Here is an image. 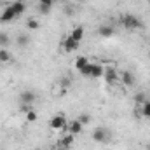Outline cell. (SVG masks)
Returning a JSON list of instances; mask_svg holds the SVG:
<instances>
[{"label":"cell","mask_w":150,"mask_h":150,"mask_svg":"<svg viewBox=\"0 0 150 150\" xmlns=\"http://www.w3.org/2000/svg\"><path fill=\"white\" fill-rule=\"evenodd\" d=\"M120 23H122V26H124L126 30H131V32L143 28L142 19H140L138 16H133V14H124V16L120 18Z\"/></svg>","instance_id":"cell-1"},{"label":"cell","mask_w":150,"mask_h":150,"mask_svg":"<svg viewBox=\"0 0 150 150\" xmlns=\"http://www.w3.org/2000/svg\"><path fill=\"white\" fill-rule=\"evenodd\" d=\"M103 79H105V82H107L108 86H115V84L119 82L120 75H119V72H117L115 67H107V68L103 70Z\"/></svg>","instance_id":"cell-2"},{"label":"cell","mask_w":150,"mask_h":150,"mask_svg":"<svg viewBox=\"0 0 150 150\" xmlns=\"http://www.w3.org/2000/svg\"><path fill=\"white\" fill-rule=\"evenodd\" d=\"M93 140L98 143H108L110 142V131L107 127H96L93 131Z\"/></svg>","instance_id":"cell-3"},{"label":"cell","mask_w":150,"mask_h":150,"mask_svg":"<svg viewBox=\"0 0 150 150\" xmlns=\"http://www.w3.org/2000/svg\"><path fill=\"white\" fill-rule=\"evenodd\" d=\"M49 126H51L52 129H56V131H63V129L67 127V117H65L63 113H58V115H54V117L51 119Z\"/></svg>","instance_id":"cell-4"},{"label":"cell","mask_w":150,"mask_h":150,"mask_svg":"<svg viewBox=\"0 0 150 150\" xmlns=\"http://www.w3.org/2000/svg\"><path fill=\"white\" fill-rule=\"evenodd\" d=\"M82 129H84V124H82L79 119H75V120H72V122L63 129V131H65V133H70V134H74V136H75V134H80V133H82Z\"/></svg>","instance_id":"cell-5"},{"label":"cell","mask_w":150,"mask_h":150,"mask_svg":"<svg viewBox=\"0 0 150 150\" xmlns=\"http://www.w3.org/2000/svg\"><path fill=\"white\" fill-rule=\"evenodd\" d=\"M16 18H18V16H16L12 5H7V7L4 9V12L0 14V23H12Z\"/></svg>","instance_id":"cell-6"},{"label":"cell","mask_w":150,"mask_h":150,"mask_svg":"<svg viewBox=\"0 0 150 150\" xmlns=\"http://www.w3.org/2000/svg\"><path fill=\"white\" fill-rule=\"evenodd\" d=\"M79 44H80V42L74 40L72 37H67L63 42H61V47L65 49V52H74V51L79 49Z\"/></svg>","instance_id":"cell-7"},{"label":"cell","mask_w":150,"mask_h":150,"mask_svg":"<svg viewBox=\"0 0 150 150\" xmlns=\"http://www.w3.org/2000/svg\"><path fill=\"white\" fill-rule=\"evenodd\" d=\"M19 100H21L23 105H32V103L37 100V94H35L33 91H23V93L19 94Z\"/></svg>","instance_id":"cell-8"},{"label":"cell","mask_w":150,"mask_h":150,"mask_svg":"<svg viewBox=\"0 0 150 150\" xmlns=\"http://www.w3.org/2000/svg\"><path fill=\"white\" fill-rule=\"evenodd\" d=\"M52 2L54 0H38V12L42 16H47L52 11Z\"/></svg>","instance_id":"cell-9"},{"label":"cell","mask_w":150,"mask_h":150,"mask_svg":"<svg viewBox=\"0 0 150 150\" xmlns=\"http://www.w3.org/2000/svg\"><path fill=\"white\" fill-rule=\"evenodd\" d=\"M72 143H74V134H70V133H67L65 136H61L58 140V147H63V149H70Z\"/></svg>","instance_id":"cell-10"},{"label":"cell","mask_w":150,"mask_h":150,"mask_svg":"<svg viewBox=\"0 0 150 150\" xmlns=\"http://www.w3.org/2000/svg\"><path fill=\"white\" fill-rule=\"evenodd\" d=\"M98 33H100L101 37L108 38V37H112L113 33H115V28H113L112 25H101L100 30H98Z\"/></svg>","instance_id":"cell-11"},{"label":"cell","mask_w":150,"mask_h":150,"mask_svg":"<svg viewBox=\"0 0 150 150\" xmlns=\"http://www.w3.org/2000/svg\"><path fill=\"white\" fill-rule=\"evenodd\" d=\"M120 80H122V84H124L126 87L134 86V75L131 74V72H122V74H120Z\"/></svg>","instance_id":"cell-12"},{"label":"cell","mask_w":150,"mask_h":150,"mask_svg":"<svg viewBox=\"0 0 150 150\" xmlns=\"http://www.w3.org/2000/svg\"><path fill=\"white\" fill-rule=\"evenodd\" d=\"M12 5V9H14V12H16V16H21L25 11H26V4H25V0H16L14 4H11Z\"/></svg>","instance_id":"cell-13"},{"label":"cell","mask_w":150,"mask_h":150,"mask_svg":"<svg viewBox=\"0 0 150 150\" xmlns=\"http://www.w3.org/2000/svg\"><path fill=\"white\" fill-rule=\"evenodd\" d=\"M103 67L101 65H98V63H93V70H91V79H100V77H103Z\"/></svg>","instance_id":"cell-14"},{"label":"cell","mask_w":150,"mask_h":150,"mask_svg":"<svg viewBox=\"0 0 150 150\" xmlns=\"http://www.w3.org/2000/svg\"><path fill=\"white\" fill-rule=\"evenodd\" d=\"M70 37L74 38V40H77V42H80L82 37H84V28L82 26H75L74 30L70 32Z\"/></svg>","instance_id":"cell-15"},{"label":"cell","mask_w":150,"mask_h":150,"mask_svg":"<svg viewBox=\"0 0 150 150\" xmlns=\"http://www.w3.org/2000/svg\"><path fill=\"white\" fill-rule=\"evenodd\" d=\"M87 63H89V59H87L86 56H79V58L75 59V68H77V70H80V68H84Z\"/></svg>","instance_id":"cell-16"},{"label":"cell","mask_w":150,"mask_h":150,"mask_svg":"<svg viewBox=\"0 0 150 150\" xmlns=\"http://www.w3.org/2000/svg\"><path fill=\"white\" fill-rule=\"evenodd\" d=\"M11 59H12L11 52L7 49H0V63H9Z\"/></svg>","instance_id":"cell-17"},{"label":"cell","mask_w":150,"mask_h":150,"mask_svg":"<svg viewBox=\"0 0 150 150\" xmlns=\"http://www.w3.org/2000/svg\"><path fill=\"white\" fill-rule=\"evenodd\" d=\"M70 84H72V80H70V77H61V79L58 80V86H59L61 89H65V91H67V89L70 87Z\"/></svg>","instance_id":"cell-18"},{"label":"cell","mask_w":150,"mask_h":150,"mask_svg":"<svg viewBox=\"0 0 150 150\" xmlns=\"http://www.w3.org/2000/svg\"><path fill=\"white\" fill-rule=\"evenodd\" d=\"M9 35L5 33V32H0V47L2 49H5V47H9Z\"/></svg>","instance_id":"cell-19"},{"label":"cell","mask_w":150,"mask_h":150,"mask_svg":"<svg viewBox=\"0 0 150 150\" xmlns=\"http://www.w3.org/2000/svg\"><path fill=\"white\" fill-rule=\"evenodd\" d=\"M142 115H143L145 119H150V101L149 100L142 105Z\"/></svg>","instance_id":"cell-20"},{"label":"cell","mask_w":150,"mask_h":150,"mask_svg":"<svg viewBox=\"0 0 150 150\" xmlns=\"http://www.w3.org/2000/svg\"><path fill=\"white\" fill-rule=\"evenodd\" d=\"M91 70H93V63H87L84 68H80L79 72H80V75L82 77H91Z\"/></svg>","instance_id":"cell-21"},{"label":"cell","mask_w":150,"mask_h":150,"mask_svg":"<svg viewBox=\"0 0 150 150\" xmlns=\"http://www.w3.org/2000/svg\"><path fill=\"white\" fill-rule=\"evenodd\" d=\"M28 42H30V37H28V35H19V37H18V45H19V47H26Z\"/></svg>","instance_id":"cell-22"},{"label":"cell","mask_w":150,"mask_h":150,"mask_svg":"<svg viewBox=\"0 0 150 150\" xmlns=\"http://www.w3.org/2000/svg\"><path fill=\"white\" fill-rule=\"evenodd\" d=\"M26 26H28V30H37V28H38V21L32 18V19H28V21H26Z\"/></svg>","instance_id":"cell-23"},{"label":"cell","mask_w":150,"mask_h":150,"mask_svg":"<svg viewBox=\"0 0 150 150\" xmlns=\"http://www.w3.org/2000/svg\"><path fill=\"white\" fill-rule=\"evenodd\" d=\"M134 101H136L138 105H143V103L147 101V98H145V93H138V94L134 96Z\"/></svg>","instance_id":"cell-24"},{"label":"cell","mask_w":150,"mask_h":150,"mask_svg":"<svg viewBox=\"0 0 150 150\" xmlns=\"http://www.w3.org/2000/svg\"><path fill=\"white\" fill-rule=\"evenodd\" d=\"M26 120H28V122H35V120H37V112H35V110H28V112H26Z\"/></svg>","instance_id":"cell-25"},{"label":"cell","mask_w":150,"mask_h":150,"mask_svg":"<svg viewBox=\"0 0 150 150\" xmlns=\"http://www.w3.org/2000/svg\"><path fill=\"white\" fill-rule=\"evenodd\" d=\"M79 120H80L82 124H87L91 119H89V115H87V113H82V115H79Z\"/></svg>","instance_id":"cell-26"},{"label":"cell","mask_w":150,"mask_h":150,"mask_svg":"<svg viewBox=\"0 0 150 150\" xmlns=\"http://www.w3.org/2000/svg\"><path fill=\"white\" fill-rule=\"evenodd\" d=\"M72 2H75V4H79V2H84V0H72Z\"/></svg>","instance_id":"cell-27"},{"label":"cell","mask_w":150,"mask_h":150,"mask_svg":"<svg viewBox=\"0 0 150 150\" xmlns=\"http://www.w3.org/2000/svg\"><path fill=\"white\" fill-rule=\"evenodd\" d=\"M58 150H70V149H63V147H58Z\"/></svg>","instance_id":"cell-28"},{"label":"cell","mask_w":150,"mask_h":150,"mask_svg":"<svg viewBox=\"0 0 150 150\" xmlns=\"http://www.w3.org/2000/svg\"><path fill=\"white\" fill-rule=\"evenodd\" d=\"M149 56H150V52H149Z\"/></svg>","instance_id":"cell-29"},{"label":"cell","mask_w":150,"mask_h":150,"mask_svg":"<svg viewBox=\"0 0 150 150\" xmlns=\"http://www.w3.org/2000/svg\"><path fill=\"white\" fill-rule=\"evenodd\" d=\"M149 2H150V0H149Z\"/></svg>","instance_id":"cell-30"}]
</instances>
